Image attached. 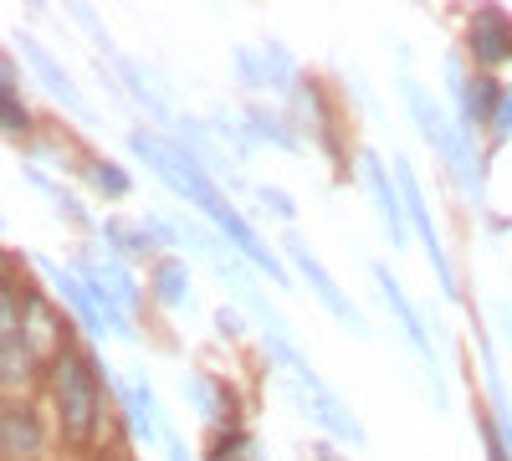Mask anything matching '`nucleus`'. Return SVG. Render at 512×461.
I'll list each match as a JSON object with an SVG mask.
<instances>
[{
	"instance_id": "f257e3e1",
	"label": "nucleus",
	"mask_w": 512,
	"mask_h": 461,
	"mask_svg": "<svg viewBox=\"0 0 512 461\" xmlns=\"http://www.w3.org/2000/svg\"><path fill=\"white\" fill-rule=\"evenodd\" d=\"M262 344H267V359L282 369V385H287V395H292V405L308 415L313 426H323L328 431V441H338V446H364V426H359V415L338 400L328 385H323V374L308 364V354L292 344V333H262Z\"/></svg>"
},
{
	"instance_id": "f03ea898",
	"label": "nucleus",
	"mask_w": 512,
	"mask_h": 461,
	"mask_svg": "<svg viewBox=\"0 0 512 461\" xmlns=\"http://www.w3.org/2000/svg\"><path fill=\"white\" fill-rule=\"evenodd\" d=\"M400 93H405V108H410V123H415V134L431 144L441 159H446V170L456 175V185L472 195V205L482 211L487 205V159H482V149H477V139H466L461 129H456V118H446V108L420 88V82H400Z\"/></svg>"
},
{
	"instance_id": "7ed1b4c3",
	"label": "nucleus",
	"mask_w": 512,
	"mask_h": 461,
	"mask_svg": "<svg viewBox=\"0 0 512 461\" xmlns=\"http://www.w3.org/2000/svg\"><path fill=\"white\" fill-rule=\"evenodd\" d=\"M128 139V149H134L139 159H144V170H154V180L159 185H169V190H175L185 205H195V211L205 216V221H216L221 211H226V190L216 185V180H210L205 170H200V164L175 144V139H164V134H154V129H128L123 134Z\"/></svg>"
},
{
	"instance_id": "20e7f679",
	"label": "nucleus",
	"mask_w": 512,
	"mask_h": 461,
	"mask_svg": "<svg viewBox=\"0 0 512 461\" xmlns=\"http://www.w3.org/2000/svg\"><path fill=\"white\" fill-rule=\"evenodd\" d=\"M108 374V369H103ZM103 374L82 349H62L52 359V400H57V421L77 446H93L103 431Z\"/></svg>"
},
{
	"instance_id": "39448f33",
	"label": "nucleus",
	"mask_w": 512,
	"mask_h": 461,
	"mask_svg": "<svg viewBox=\"0 0 512 461\" xmlns=\"http://www.w3.org/2000/svg\"><path fill=\"white\" fill-rule=\"evenodd\" d=\"M72 267H77L82 282L98 292L103 318H108V333H113V339H128V344H134V339H139V333H134V313L144 308L149 292L139 287L134 272H128V262H118L113 251H77Z\"/></svg>"
},
{
	"instance_id": "423d86ee",
	"label": "nucleus",
	"mask_w": 512,
	"mask_h": 461,
	"mask_svg": "<svg viewBox=\"0 0 512 461\" xmlns=\"http://www.w3.org/2000/svg\"><path fill=\"white\" fill-rule=\"evenodd\" d=\"M395 180H400V195H405L410 231L420 236L425 262H431V272H436V282H441V292H446V303H461V282H456V267H451V251H446V241H441V226H436V216H431V205H425V185H420V175L410 170L405 154L395 159Z\"/></svg>"
},
{
	"instance_id": "0eeeda50",
	"label": "nucleus",
	"mask_w": 512,
	"mask_h": 461,
	"mask_svg": "<svg viewBox=\"0 0 512 461\" xmlns=\"http://www.w3.org/2000/svg\"><path fill=\"white\" fill-rule=\"evenodd\" d=\"M369 272H374V282H379V292H384V303H390V313H395V323H400V333H405V344H410V349H415V359L425 364V380H431L436 405H446V400H451V390H446L441 354H436V339H431V328H425L420 308L410 303V292L400 287V277H395L390 267H384V262H374Z\"/></svg>"
},
{
	"instance_id": "6e6552de",
	"label": "nucleus",
	"mask_w": 512,
	"mask_h": 461,
	"mask_svg": "<svg viewBox=\"0 0 512 461\" xmlns=\"http://www.w3.org/2000/svg\"><path fill=\"white\" fill-rule=\"evenodd\" d=\"M282 246H287V257H292L297 277L308 282V292H313V298H318V303L333 313V323H344V328L354 333V339H369V318H364V308L349 298L344 287L333 282V272H328V267L313 257V246H308L303 236H297V231H287V236H282Z\"/></svg>"
},
{
	"instance_id": "1a4fd4ad",
	"label": "nucleus",
	"mask_w": 512,
	"mask_h": 461,
	"mask_svg": "<svg viewBox=\"0 0 512 461\" xmlns=\"http://www.w3.org/2000/svg\"><path fill=\"white\" fill-rule=\"evenodd\" d=\"M446 82H451V118L466 139H477V129H492V113L502 103V82L492 72L466 77V62L451 57L446 62Z\"/></svg>"
},
{
	"instance_id": "9d476101",
	"label": "nucleus",
	"mask_w": 512,
	"mask_h": 461,
	"mask_svg": "<svg viewBox=\"0 0 512 461\" xmlns=\"http://www.w3.org/2000/svg\"><path fill=\"white\" fill-rule=\"evenodd\" d=\"M31 374H36V354H31V339H26L21 287L6 277V287H0V380L16 395V385H26Z\"/></svg>"
},
{
	"instance_id": "9b49d317",
	"label": "nucleus",
	"mask_w": 512,
	"mask_h": 461,
	"mask_svg": "<svg viewBox=\"0 0 512 461\" xmlns=\"http://www.w3.org/2000/svg\"><path fill=\"white\" fill-rule=\"evenodd\" d=\"M354 159H359V180H364V190H369V200H374V216H379L384 236H390L395 251H405V246H410V216H405L400 180L384 170V159H379L374 149H359Z\"/></svg>"
},
{
	"instance_id": "f8f14e48",
	"label": "nucleus",
	"mask_w": 512,
	"mask_h": 461,
	"mask_svg": "<svg viewBox=\"0 0 512 461\" xmlns=\"http://www.w3.org/2000/svg\"><path fill=\"white\" fill-rule=\"evenodd\" d=\"M31 267L47 277L52 287H57V298L72 308V318L82 323V339H93V344H103V333H108V318H103V303H98V292L77 277V267H62V262H52V257H31Z\"/></svg>"
},
{
	"instance_id": "ddd939ff",
	"label": "nucleus",
	"mask_w": 512,
	"mask_h": 461,
	"mask_svg": "<svg viewBox=\"0 0 512 461\" xmlns=\"http://www.w3.org/2000/svg\"><path fill=\"white\" fill-rule=\"evenodd\" d=\"M11 47H21V57H26V67L36 72V82H41V88H47V93H52V98H57V103L72 113V118H82V123H98V113L88 108V98H82V88L72 82V72H67V67H62L47 47H41L36 36H26V31H21V36H11Z\"/></svg>"
},
{
	"instance_id": "4468645a",
	"label": "nucleus",
	"mask_w": 512,
	"mask_h": 461,
	"mask_svg": "<svg viewBox=\"0 0 512 461\" xmlns=\"http://www.w3.org/2000/svg\"><path fill=\"white\" fill-rule=\"evenodd\" d=\"M175 144L200 164V170L210 175V180H231V185H241V159L236 154H226V144H221V134L210 129V118H180L175 123Z\"/></svg>"
},
{
	"instance_id": "2eb2a0df",
	"label": "nucleus",
	"mask_w": 512,
	"mask_h": 461,
	"mask_svg": "<svg viewBox=\"0 0 512 461\" xmlns=\"http://www.w3.org/2000/svg\"><path fill=\"white\" fill-rule=\"evenodd\" d=\"M210 226H216V236H226V241L241 251V262H251L256 272H267L277 287H287V267H282V257H277V251H272L262 236H256V226L236 211V205H226V211L210 221Z\"/></svg>"
},
{
	"instance_id": "dca6fc26",
	"label": "nucleus",
	"mask_w": 512,
	"mask_h": 461,
	"mask_svg": "<svg viewBox=\"0 0 512 461\" xmlns=\"http://www.w3.org/2000/svg\"><path fill=\"white\" fill-rule=\"evenodd\" d=\"M180 395L190 400V410L200 415L205 426H216V431H236L241 421V410L231 400V390L216 380V374H200V369H185L180 374Z\"/></svg>"
},
{
	"instance_id": "f3484780",
	"label": "nucleus",
	"mask_w": 512,
	"mask_h": 461,
	"mask_svg": "<svg viewBox=\"0 0 512 461\" xmlns=\"http://www.w3.org/2000/svg\"><path fill=\"white\" fill-rule=\"evenodd\" d=\"M466 52H472L477 67H502L512 57V16L502 6H482L472 21H466Z\"/></svg>"
},
{
	"instance_id": "a211bd4d",
	"label": "nucleus",
	"mask_w": 512,
	"mask_h": 461,
	"mask_svg": "<svg viewBox=\"0 0 512 461\" xmlns=\"http://www.w3.org/2000/svg\"><path fill=\"white\" fill-rule=\"evenodd\" d=\"M118 395H123V415H128V431H134L144 446H159L164 441V405H159V395H154V385H149V374L144 369H134L128 380L118 385Z\"/></svg>"
},
{
	"instance_id": "6ab92c4d",
	"label": "nucleus",
	"mask_w": 512,
	"mask_h": 461,
	"mask_svg": "<svg viewBox=\"0 0 512 461\" xmlns=\"http://www.w3.org/2000/svg\"><path fill=\"white\" fill-rule=\"evenodd\" d=\"M98 236H103V251H113L118 262H159V236L149 231V221L144 216H108L103 226H98Z\"/></svg>"
},
{
	"instance_id": "aec40b11",
	"label": "nucleus",
	"mask_w": 512,
	"mask_h": 461,
	"mask_svg": "<svg viewBox=\"0 0 512 461\" xmlns=\"http://www.w3.org/2000/svg\"><path fill=\"white\" fill-rule=\"evenodd\" d=\"M287 108H292V123L303 129V139H308V129H313V139L328 149V154H338V129H333V108H328V93L318 88L313 77H303L292 88V98H287Z\"/></svg>"
},
{
	"instance_id": "412c9836",
	"label": "nucleus",
	"mask_w": 512,
	"mask_h": 461,
	"mask_svg": "<svg viewBox=\"0 0 512 461\" xmlns=\"http://www.w3.org/2000/svg\"><path fill=\"white\" fill-rule=\"evenodd\" d=\"M41 446H47L41 415L26 400H6V410H0V451H6V461H31L41 456Z\"/></svg>"
},
{
	"instance_id": "4be33fe9",
	"label": "nucleus",
	"mask_w": 512,
	"mask_h": 461,
	"mask_svg": "<svg viewBox=\"0 0 512 461\" xmlns=\"http://www.w3.org/2000/svg\"><path fill=\"white\" fill-rule=\"evenodd\" d=\"M21 313H26V339H31L36 364H52V359L67 349V323L52 318L47 298H41V292H31V287H21Z\"/></svg>"
},
{
	"instance_id": "5701e85b",
	"label": "nucleus",
	"mask_w": 512,
	"mask_h": 461,
	"mask_svg": "<svg viewBox=\"0 0 512 461\" xmlns=\"http://www.w3.org/2000/svg\"><path fill=\"white\" fill-rule=\"evenodd\" d=\"M241 118H246L251 144H272V149H282V154H308V149H313V144L303 139V129L292 123V113H277V108H267V103H246Z\"/></svg>"
},
{
	"instance_id": "b1692460",
	"label": "nucleus",
	"mask_w": 512,
	"mask_h": 461,
	"mask_svg": "<svg viewBox=\"0 0 512 461\" xmlns=\"http://www.w3.org/2000/svg\"><path fill=\"white\" fill-rule=\"evenodd\" d=\"M108 62H113V72L128 82V98H134L149 118H159V123H169V129H175L180 123V113L169 108V98L159 93V82H154V72L139 62V57H123V52H108Z\"/></svg>"
},
{
	"instance_id": "393cba45",
	"label": "nucleus",
	"mask_w": 512,
	"mask_h": 461,
	"mask_svg": "<svg viewBox=\"0 0 512 461\" xmlns=\"http://www.w3.org/2000/svg\"><path fill=\"white\" fill-rule=\"evenodd\" d=\"M482 380H487V426L497 431V441H502V451H507V461H512V395H507V380H502V364H497V349H492V339L482 333Z\"/></svg>"
},
{
	"instance_id": "a878e982",
	"label": "nucleus",
	"mask_w": 512,
	"mask_h": 461,
	"mask_svg": "<svg viewBox=\"0 0 512 461\" xmlns=\"http://www.w3.org/2000/svg\"><path fill=\"white\" fill-rule=\"evenodd\" d=\"M149 303L164 313H185L195 308V292H190V262L185 257H159L149 267Z\"/></svg>"
},
{
	"instance_id": "bb28decb",
	"label": "nucleus",
	"mask_w": 512,
	"mask_h": 461,
	"mask_svg": "<svg viewBox=\"0 0 512 461\" xmlns=\"http://www.w3.org/2000/svg\"><path fill=\"white\" fill-rule=\"evenodd\" d=\"M0 123H6V139H26L31 134V113L21 108V77H16V57H0Z\"/></svg>"
},
{
	"instance_id": "cd10ccee",
	"label": "nucleus",
	"mask_w": 512,
	"mask_h": 461,
	"mask_svg": "<svg viewBox=\"0 0 512 461\" xmlns=\"http://www.w3.org/2000/svg\"><path fill=\"white\" fill-rule=\"evenodd\" d=\"M26 180H31V185H36L41 195H52L57 216H67V221H72V226H82V231L93 226V221H88V211H82V200H77L72 190H62V185H57V180H52L47 170H36V164H26Z\"/></svg>"
},
{
	"instance_id": "c85d7f7f",
	"label": "nucleus",
	"mask_w": 512,
	"mask_h": 461,
	"mask_svg": "<svg viewBox=\"0 0 512 461\" xmlns=\"http://www.w3.org/2000/svg\"><path fill=\"white\" fill-rule=\"evenodd\" d=\"M88 185L98 190V195H108V200H123L128 190H134V175L123 170V164H113V159H88Z\"/></svg>"
},
{
	"instance_id": "c756f323",
	"label": "nucleus",
	"mask_w": 512,
	"mask_h": 461,
	"mask_svg": "<svg viewBox=\"0 0 512 461\" xmlns=\"http://www.w3.org/2000/svg\"><path fill=\"white\" fill-rule=\"evenodd\" d=\"M236 77H241V88H256V93H267V72H262V47H236Z\"/></svg>"
},
{
	"instance_id": "7c9ffc66",
	"label": "nucleus",
	"mask_w": 512,
	"mask_h": 461,
	"mask_svg": "<svg viewBox=\"0 0 512 461\" xmlns=\"http://www.w3.org/2000/svg\"><path fill=\"white\" fill-rule=\"evenodd\" d=\"M256 200H262V211H267V216H277V221H287V226H292L297 200H292L287 190H277V185H256Z\"/></svg>"
},
{
	"instance_id": "2f4dec72",
	"label": "nucleus",
	"mask_w": 512,
	"mask_h": 461,
	"mask_svg": "<svg viewBox=\"0 0 512 461\" xmlns=\"http://www.w3.org/2000/svg\"><path fill=\"white\" fill-rule=\"evenodd\" d=\"M216 328H221V339H241L246 333V318H241V308H216Z\"/></svg>"
},
{
	"instance_id": "473e14b6",
	"label": "nucleus",
	"mask_w": 512,
	"mask_h": 461,
	"mask_svg": "<svg viewBox=\"0 0 512 461\" xmlns=\"http://www.w3.org/2000/svg\"><path fill=\"white\" fill-rule=\"evenodd\" d=\"M512 134V88H502V103H497V113H492V139L502 144Z\"/></svg>"
},
{
	"instance_id": "72a5a7b5",
	"label": "nucleus",
	"mask_w": 512,
	"mask_h": 461,
	"mask_svg": "<svg viewBox=\"0 0 512 461\" xmlns=\"http://www.w3.org/2000/svg\"><path fill=\"white\" fill-rule=\"evenodd\" d=\"M164 451H169V461H195L190 446H185V436H180L175 426H164Z\"/></svg>"
},
{
	"instance_id": "f704fd0d",
	"label": "nucleus",
	"mask_w": 512,
	"mask_h": 461,
	"mask_svg": "<svg viewBox=\"0 0 512 461\" xmlns=\"http://www.w3.org/2000/svg\"><path fill=\"white\" fill-rule=\"evenodd\" d=\"M492 328L502 333V344L512 349V303H492Z\"/></svg>"
}]
</instances>
